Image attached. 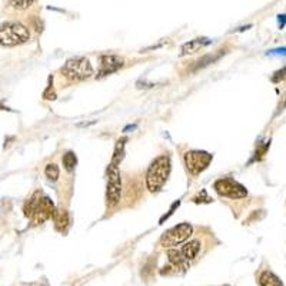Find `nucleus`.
<instances>
[{
    "label": "nucleus",
    "mask_w": 286,
    "mask_h": 286,
    "mask_svg": "<svg viewBox=\"0 0 286 286\" xmlns=\"http://www.w3.org/2000/svg\"><path fill=\"white\" fill-rule=\"evenodd\" d=\"M122 66H123V59L122 57H119L116 55H105V56L100 57L99 75H111L113 72H117Z\"/></svg>",
    "instance_id": "1a4fd4ad"
},
{
    "label": "nucleus",
    "mask_w": 286,
    "mask_h": 286,
    "mask_svg": "<svg viewBox=\"0 0 286 286\" xmlns=\"http://www.w3.org/2000/svg\"><path fill=\"white\" fill-rule=\"evenodd\" d=\"M171 169H172L171 158L166 155L158 156L150 163L148 173H146V187L149 189V192L156 193L165 186V183L168 182V177L171 174Z\"/></svg>",
    "instance_id": "f03ea898"
},
{
    "label": "nucleus",
    "mask_w": 286,
    "mask_h": 286,
    "mask_svg": "<svg viewBox=\"0 0 286 286\" xmlns=\"http://www.w3.org/2000/svg\"><path fill=\"white\" fill-rule=\"evenodd\" d=\"M23 212H25L26 216L32 221V224L42 225L48 219L53 218L56 209H55L53 202L48 196L42 195L40 192H36L26 200Z\"/></svg>",
    "instance_id": "f257e3e1"
},
{
    "label": "nucleus",
    "mask_w": 286,
    "mask_h": 286,
    "mask_svg": "<svg viewBox=\"0 0 286 286\" xmlns=\"http://www.w3.org/2000/svg\"><path fill=\"white\" fill-rule=\"evenodd\" d=\"M30 39V32L25 25L17 22H6L0 25V45L14 48L23 45Z\"/></svg>",
    "instance_id": "7ed1b4c3"
},
{
    "label": "nucleus",
    "mask_w": 286,
    "mask_h": 286,
    "mask_svg": "<svg viewBox=\"0 0 286 286\" xmlns=\"http://www.w3.org/2000/svg\"><path fill=\"white\" fill-rule=\"evenodd\" d=\"M33 1H35V0H9L10 6L14 7V9H17V10H26V9H29V7L33 4Z\"/></svg>",
    "instance_id": "a211bd4d"
},
{
    "label": "nucleus",
    "mask_w": 286,
    "mask_h": 286,
    "mask_svg": "<svg viewBox=\"0 0 286 286\" xmlns=\"http://www.w3.org/2000/svg\"><path fill=\"white\" fill-rule=\"evenodd\" d=\"M193 233V228L192 225L183 222L173 226L172 229L166 230L161 237V246L163 248H173L180 243H185L189 237Z\"/></svg>",
    "instance_id": "6e6552de"
},
{
    "label": "nucleus",
    "mask_w": 286,
    "mask_h": 286,
    "mask_svg": "<svg viewBox=\"0 0 286 286\" xmlns=\"http://www.w3.org/2000/svg\"><path fill=\"white\" fill-rule=\"evenodd\" d=\"M259 285L261 286H284L282 281L272 272L263 271L259 276Z\"/></svg>",
    "instance_id": "ddd939ff"
},
{
    "label": "nucleus",
    "mask_w": 286,
    "mask_h": 286,
    "mask_svg": "<svg viewBox=\"0 0 286 286\" xmlns=\"http://www.w3.org/2000/svg\"><path fill=\"white\" fill-rule=\"evenodd\" d=\"M53 218H55V222H56L57 229H60V230H63L67 226V224H69V216H67V213L64 211L55 212Z\"/></svg>",
    "instance_id": "dca6fc26"
},
{
    "label": "nucleus",
    "mask_w": 286,
    "mask_h": 286,
    "mask_svg": "<svg viewBox=\"0 0 286 286\" xmlns=\"http://www.w3.org/2000/svg\"><path fill=\"white\" fill-rule=\"evenodd\" d=\"M200 246H202V245H200V242L198 240V239L189 240V242H186V243L182 246V249H180V253L183 255V258H185L187 262L193 261V259L199 255Z\"/></svg>",
    "instance_id": "9b49d317"
},
{
    "label": "nucleus",
    "mask_w": 286,
    "mask_h": 286,
    "mask_svg": "<svg viewBox=\"0 0 286 286\" xmlns=\"http://www.w3.org/2000/svg\"><path fill=\"white\" fill-rule=\"evenodd\" d=\"M224 55V52L222 50H219V53H213V55H206V56H203L202 59H199L198 62L195 63V66L192 67V70L193 72H196V70H199L202 67H206V66H209L211 63L216 62L221 56Z\"/></svg>",
    "instance_id": "4468645a"
},
{
    "label": "nucleus",
    "mask_w": 286,
    "mask_h": 286,
    "mask_svg": "<svg viewBox=\"0 0 286 286\" xmlns=\"http://www.w3.org/2000/svg\"><path fill=\"white\" fill-rule=\"evenodd\" d=\"M59 174H60V171H59V166H57V165H55V163L46 165V168H45V176H46L49 180H52V182L57 180V179H59Z\"/></svg>",
    "instance_id": "f3484780"
},
{
    "label": "nucleus",
    "mask_w": 286,
    "mask_h": 286,
    "mask_svg": "<svg viewBox=\"0 0 286 286\" xmlns=\"http://www.w3.org/2000/svg\"><path fill=\"white\" fill-rule=\"evenodd\" d=\"M215 192L222 196V198H229V199H243L248 196V190L243 185H240L235 179L230 177H221L213 183Z\"/></svg>",
    "instance_id": "0eeeda50"
},
{
    "label": "nucleus",
    "mask_w": 286,
    "mask_h": 286,
    "mask_svg": "<svg viewBox=\"0 0 286 286\" xmlns=\"http://www.w3.org/2000/svg\"><path fill=\"white\" fill-rule=\"evenodd\" d=\"M208 45H211L209 39H195V40H190V42H187V43H185L182 46V56L198 53L199 50L206 48Z\"/></svg>",
    "instance_id": "9d476101"
},
{
    "label": "nucleus",
    "mask_w": 286,
    "mask_h": 286,
    "mask_svg": "<svg viewBox=\"0 0 286 286\" xmlns=\"http://www.w3.org/2000/svg\"><path fill=\"white\" fill-rule=\"evenodd\" d=\"M168 258H169V262L172 265H174L176 268H182V269H186L187 268V261L183 258V255L180 253V250L171 248L168 250Z\"/></svg>",
    "instance_id": "f8f14e48"
},
{
    "label": "nucleus",
    "mask_w": 286,
    "mask_h": 286,
    "mask_svg": "<svg viewBox=\"0 0 286 286\" xmlns=\"http://www.w3.org/2000/svg\"><path fill=\"white\" fill-rule=\"evenodd\" d=\"M212 159L213 156L205 150H187L183 155V163L186 166V171L192 176H198L203 171H206Z\"/></svg>",
    "instance_id": "423d86ee"
},
{
    "label": "nucleus",
    "mask_w": 286,
    "mask_h": 286,
    "mask_svg": "<svg viewBox=\"0 0 286 286\" xmlns=\"http://www.w3.org/2000/svg\"><path fill=\"white\" fill-rule=\"evenodd\" d=\"M271 55H286V49H275L269 52Z\"/></svg>",
    "instance_id": "6ab92c4d"
},
{
    "label": "nucleus",
    "mask_w": 286,
    "mask_h": 286,
    "mask_svg": "<svg viewBox=\"0 0 286 286\" xmlns=\"http://www.w3.org/2000/svg\"><path fill=\"white\" fill-rule=\"evenodd\" d=\"M62 73L69 80H86L93 75V67L85 57H73L63 66Z\"/></svg>",
    "instance_id": "39448f33"
},
{
    "label": "nucleus",
    "mask_w": 286,
    "mask_h": 286,
    "mask_svg": "<svg viewBox=\"0 0 286 286\" xmlns=\"http://www.w3.org/2000/svg\"><path fill=\"white\" fill-rule=\"evenodd\" d=\"M119 162L109 163L108 166V186H106V203L109 208L119 205L122 196V177L119 172Z\"/></svg>",
    "instance_id": "20e7f679"
},
{
    "label": "nucleus",
    "mask_w": 286,
    "mask_h": 286,
    "mask_svg": "<svg viewBox=\"0 0 286 286\" xmlns=\"http://www.w3.org/2000/svg\"><path fill=\"white\" fill-rule=\"evenodd\" d=\"M222 286H229V285H222Z\"/></svg>",
    "instance_id": "aec40b11"
},
{
    "label": "nucleus",
    "mask_w": 286,
    "mask_h": 286,
    "mask_svg": "<svg viewBox=\"0 0 286 286\" xmlns=\"http://www.w3.org/2000/svg\"><path fill=\"white\" fill-rule=\"evenodd\" d=\"M62 162L64 169H66L67 172H72L76 168V165H77V158H76V155L73 152H67V153L63 155Z\"/></svg>",
    "instance_id": "2eb2a0df"
}]
</instances>
